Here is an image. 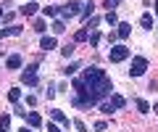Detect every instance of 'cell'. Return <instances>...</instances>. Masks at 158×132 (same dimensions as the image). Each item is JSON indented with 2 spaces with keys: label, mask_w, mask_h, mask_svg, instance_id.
<instances>
[{
  "label": "cell",
  "mask_w": 158,
  "mask_h": 132,
  "mask_svg": "<svg viewBox=\"0 0 158 132\" xmlns=\"http://www.w3.org/2000/svg\"><path fill=\"white\" fill-rule=\"evenodd\" d=\"M113 90L111 79L106 77V71L98 69V66H90L85 69V74L74 79V95H71V103L77 109H90V106L100 103L103 98H108Z\"/></svg>",
  "instance_id": "1"
},
{
  "label": "cell",
  "mask_w": 158,
  "mask_h": 132,
  "mask_svg": "<svg viewBox=\"0 0 158 132\" xmlns=\"http://www.w3.org/2000/svg\"><path fill=\"white\" fill-rule=\"evenodd\" d=\"M129 48L127 45H113L111 50H108V61L111 63H121V61H127V58H129Z\"/></svg>",
  "instance_id": "2"
},
{
  "label": "cell",
  "mask_w": 158,
  "mask_h": 132,
  "mask_svg": "<svg viewBox=\"0 0 158 132\" xmlns=\"http://www.w3.org/2000/svg\"><path fill=\"white\" fill-rule=\"evenodd\" d=\"M145 71H148V58H145V56H135V58H132L129 74H132V77H142Z\"/></svg>",
  "instance_id": "3"
},
{
  "label": "cell",
  "mask_w": 158,
  "mask_h": 132,
  "mask_svg": "<svg viewBox=\"0 0 158 132\" xmlns=\"http://www.w3.org/2000/svg\"><path fill=\"white\" fill-rule=\"evenodd\" d=\"M37 69H40V66H37V63H34V66H29V69H27V71H24V74H21V82H24V85H27V87H37V85H40Z\"/></svg>",
  "instance_id": "4"
},
{
  "label": "cell",
  "mask_w": 158,
  "mask_h": 132,
  "mask_svg": "<svg viewBox=\"0 0 158 132\" xmlns=\"http://www.w3.org/2000/svg\"><path fill=\"white\" fill-rule=\"evenodd\" d=\"M108 103L113 106V111H118V109H124V106H127V98L118 95V92H111V95H108Z\"/></svg>",
  "instance_id": "5"
},
{
  "label": "cell",
  "mask_w": 158,
  "mask_h": 132,
  "mask_svg": "<svg viewBox=\"0 0 158 132\" xmlns=\"http://www.w3.org/2000/svg\"><path fill=\"white\" fill-rule=\"evenodd\" d=\"M50 116H53V119L58 121V124H63V127H66V130H69V127H71V121H69V116L63 114L61 109H53V111H50Z\"/></svg>",
  "instance_id": "6"
},
{
  "label": "cell",
  "mask_w": 158,
  "mask_h": 132,
  "mask_svg": "<svg viewBox=\"0 0 158 132\" xmlns=\"http://www.w3.org/2000/svg\"><path fill=\"white\" fill-rule=\"evenodd\" d=\"M19 13H24V16H34V13H37V3H34V0L24 3V6L19 8Z\"/></svg>",
  "instance_id": "7"
},
{
  "label": "cell",
  "mask_w": 158,
  "mask_h": 132,
  "mask_svg": "<svg viewBox=\"0 0 158 132\" xmlns=\"http://www.w3.org/2000/svg\"><path fill=\"white\" fill-rule=\"evenodd\" d=\"M82 6H85V3H79V0H69V6H63L69 11V16H77L79 11H82Z\"/></svg>",
  "instance_id": "8"
},
{
  "label": "cell",
  "mask_w": 158,
  "mask_h": 132,
  "mask_svg": "<svg viewBox=\"0 0 158 132\" xmlns=\"http://www.w3.org/2000/svg\"><path fill=\"white\" fill-rule=\"evenodd\" d=\"M116 37H121V40H127V37H129V32H132V27H129V24H127V21H121V24H116Z\"/></svg>",
  "instance_id": "9"
},
{
  "label": "cell",
  "mask_w": 158,
  "mask_h": 132,
  "mask_svg": "<svg viewBox=\"0 0 158 132\" xmlns=\"http://www.w3.org/2000/svg\"><path fill=\"white\" fill-rule=\"evenodd\" d=\"M27 121H29V127H40L42 124V116L37 111H27Z\"/></svg>",
  "instance_id": "10"
},
{
  "label": "cell",
  "mask_w": 158,
  "mask_h": 132,
  "mask_svg": "<svg viewBox=\"0 0 158 132\" xmlns=\"http://www.w3.org/2000/svg\"><path fill=\"white\" fill-rule=\"evenodd\" d=\"M6 66H8V69H21V56H19V53H13V56L6 61Z\"/></svg>",
  "instance_id": "11"
},
{
  "label": "cell",
  "mask_w": 158,
  "mask_h": 132,
  "mask_svg": "<svg viewBox=\"0 0 158 132\" xmlns=\"http://www.w3.org/2000/svg\"><path fill=\"white\" fill-rule=\"evenodd\" d=\"M40 48H42V50H53V48H56V37H42V40H40Z\"/></svg>",
  "instance_id": "12"
},
{
  "label": "cell",
  "mask_w": 158,
  "mask_h": 132,
  "mask_svg": "<svg viewBox=\"0 0 158 132\" xmlns=\"http://www.w3.org/2000/svg\"><path fill=\"white\" fill-rule=\"evenodd\" d=\"M85 40H90V29H79V32H77V35H74V42H85Z\"/></svg>",
  "instance_id": "13"
},
{
  "label": "cell",
  "mask_w": 158,
  "mask_h": 132,
  "mask_svg": "<svg viewBox=\"0 0 158 132\" xmlns=\"http://www.w3.org/2000/svg\"><path fill=\"white\" fill-rule=\"evenodd\" d=\"M63 32H66V21L56 19V21H53V35H63Z\"/></svg>",
  "instance_id": "14"
},
{
  "label": "cell",
  "mask_w": 158,
  "mask_h": 132,
  "mask_svg": "<svg viewBox=\"0 0 158 132\" xmlns=\"http://www.w3.org/2000/svg\"><path fill=\"white\" fill-rule=\"evenodd\" d=\"M140 27H142V29H153V16H150V13H142Z\"/></svg>",
  "instance_id": "15"
},
{
  "label": "cell",
  "mask_w": 158,
  "mask_h": 132,
  "mask_svg": "<svg viewBox=\"0 0 158 132\" xmlns=\"http://www.w3.org/2000/svg\"><path fill=\"white\" fill-rule=\"evenodd\" d=\"M8 100H11V103H19V100H21V90H19V87L8 90Z\"/></svg>",
  "instance_id": "16"
},
{
  "label": "cell",
  "mask_w": 158,
  "mask_h": 132,
  "mask_svg": "<svg viewBox=\"0 0 158 132\" xmlns=\"http://www.w3.org/2000/svg\"><path fill=\"white\" fill-rule=\"evenodd\" d=\"M118 3H121V0H103V8H106V11H116Z\"/></svg>",
  "instance_id": "17"
},
{
  "label": "cell",
  "mask_w": 158,
  "mask_h": 132,
  "mask_svg": "<svg viewBox=\"0 0 158 132\" xmlns=\"http://www.w3.org/2000/svg\"><path fill=\"white\" fill-rule=\"evenodd\" d=\"M8 127H11V119H8V114L0 116V132H8Z\"/></svg>",
  "instance_id": "18"
},
{
  "label": "cell",
  "mask_w": 158,
  "mask_h": 132,
  "mask_svg": "<svg viewBox=\"0 0 158 132\" xmlns=\"http://www.w3.org/2000/svg\"><path fill=\"white\" fill-rule=\"evenodd\" d=\"M77 69H82L79 63H69L66 69H63V74H66V77H71V74H77Z\"/></svg>",
  "instance_id": "19"
},
{
  "label": "cell",
  "mask_w": 158,
  "mask_h": 132,
  "mask_svg": "<svg viewBox=\"0 0 158 132\" xmlns=\"http://www.w3.org/2000/svg\"><path fill=\"white\" fill-rule=\"evenodd\" d=\"M137 109H140V114H150V103L148 100H137Z\"/></svg>",
  "instance_id": "20"
},
{
  "label": "cell",
  "mask_w": 158,
  "mask_h": 132,
  "mask_svg": "<svg viewBox=\"0 0 158 132\" xmlns=\"http://www.w3.org/2000/svg\"><path fill=\"white\" fill-rule=\"evenodd\" d=\"M71 124L77 127V132H90V130H87V124H85V121H82V119H74Z\"/></svg>",
  "instance_id": "21"
},
{
  "label": "cell",
  "mask_w": 158,
  "mask_h": 132,
  "mask_svg": "<svg viewBox=\"0 0 158 132\" xmlns=\"http://www.w3.org/2000/svg\"><path fill=\"white\" fill-rule=\"evenodd\" d=\"M100 114H106V116H111V114H113V106L108 103V100H106V103H100Z\"/></svg>",
  "instance_id": "22"
},
{
  "label": "cell",
  "mask_w": 158,
  "mask_h": 132,
  "mask_svg": "<svg viewBox=\"0 0 158 132\" xmlns=\"http://www.w3.org/2000/svg\"><path fill=\"white\" fill-rule=\"evenodd\" d=\"M106 24H111V27H113V24H118V16H116L113 11H108V13H106Z\"/></svg>",
  "instance_id": "23"
},
{
  "label": "cell",
  "mask_w": 158,
  "mask_h": 132,
  "mask_svg": "<svg viewBox=\"0 0 158 132\" xmlns=\"http://www.w3.org/2000/svg\"><path fill=\"white\" fill-rule=\"evenodd\" d=\"M45 29H48V24L42 21V19H37V21H34V32H40V35H42Z\"/></svg>",
  "instance_id": "24"
},
{
  "label": "cell",
  "mask_w": 158,
  "mask_h": 132,
  "mask_svg": "<svg viewBox=\"0 0 158 132\" xmlns=\"http://www.w3.org/2000/svg\"><path fill=\"white\" fill-rule=\"evenodd\" d=\"M61 53H63L66 58H69V56H74V42H69V45H63V48H61Z\"/></svg>",
  "instance_id": "25"
},
{
  "label": "cell",
  "mask_w": 158,
  "mask_h": 132,
  "mask_svg": "<svg viewBox=\"0 0 158 132\" xmlns=\"http://www.w3.org/2000/svg\"><path fill=\"white\" fill-rule=\"evenodd\" d=\"M98 42H100V32L92 29V32H90V45H98Z\"/></svg>",
  "instance_id": "26"
},
{
  "label": "cell",
  "mask_w": 158,
  "mask_h": 132,
  "mask_svg": "<svg viewBox=\"0 0 158 132\" xmlns=\"http://www.w3.org/2000/svg\"><path fill=\"white\" fill-rule=\"evenodd\" d=\"M13 114H19V116H27V109H24V106H19V103H13Z\"/></svg>",
  "instance_id": "27"
},
{
  "label": "cell",
  "mask_w": 158,
  "mask_h": 132,
  "mask_svg": "<svg viewBox=\"0 0 158 132\" xmlns=\"http://www.w3.org/2000/svg\"><path fill=\"white\" fill-rule=\"evenodd\" d=\"M90 13H92V3H87V6L82 8V19H90Z\"/></svg>",
  "instance_id": "28"
},
{
  "label": "cell",
  "mask_w": 158,
  "mask_h": 132,
  "mask_svg": "<svg viewBox=\"0 0 158 132\" xmlns=\"http://www.w3.org/2000/svg\"><path fill=\"white\" fill-rule=\"evenodd\" d=\"M42 13H45V16H56L58 8H56V6H45V11H42Z\"/></svg>",
  "instance_id": "29"
},
{
  "label": "cell",
  "mask_w": 158,
  "mask_h": 132,
  "mask_svg": "<svg viewBox=\"0 0 158 132\" xmlns=\"http://www.w3.org/2000/svg\"><path fill=\"white\" fill-rule=\"evenodd\" d=\"M106 127H108L106 121H95V132H106Z\"/></svg>",
  "instance_id": "30"
},
{
  "label": "cell",
  "mask_w": 158,
  "mask_h": 132,
  "mask_svg": "<svg viewBox=\"0 0 158 132\" xmlns=\"http://www.w3.org/2000/svg\"><path fill=\"white\" fill-rule=\"evenodd\" d=\"M8 29H11V35H13V37L21 35V27H16V24H13V27H8Z\"/></svg>",
  "instance_id": "31"
},
{
  "label": "cell",
  "mask_w": 158,
  "mask_h": 132,
  "mask_svg": "<svg viewBox=\"0 0 158 132\" xmlns=\"http://www.w3.org/2000/svg\"><path fill=\"white\" fill-rule=\"evenodd\" d=\"M48 132H61V127H58V124H53V121H50V124H48Z\"/></svg>",
  "instance_id": "32"
},
{
  "label": "cell",
  "mask_w": 158,
  "mask_h": 132,
  "mask_svg": "<svg viewBox=\"0 0 158 132\" xmlns=\"http://www.w3.org/2000/svg\"><path fill=\"white\" fill-rule=\"evenodd\" d=\"M19 132H34V130H29V127H21V130H19Z\"/></svg>",
  "instance_id": "33"
},
{
  "label": "cell",
  "mask_w": 158,
  "mask_h": 132,
  "mask_svg": "<svg viewBox=\"0 0 158 132\" xmlns=\"http://www.w3.org/2000/svg\"><path fill=\"white\" fill-rule=\"evenodd\" d=\"M153 11H156V13H158V0H156V3H153Z\"/></svg>",
  "instance_id": "34"
},
{
  "label": "cell",
  "mask_w": 158,
  "mask_h": 132,
  "mask_svg": "<svg viewBox=\"0 0 158 132\" xmlns=\"http://www.w3.org/2000/svg\"><path fill=\"white\" fill-rule=\"evenodd\" d=\"M153 114H158V103H156V106H153Z\"/></svg>",
  "instance_id": "35"
},
{
  "label": "cell",
  "mask_w": 158,
  "mask_h": 132,
  "mask_svg": "<svg viewBox=\"0 0 158 132\" xmlns=\"http://www.w3.org/2000/svg\"><path fill=\"white\" fill-rule=\"evenodd\" d=\"M0 16H3V6H0Z\"/></svg>",
  "instance_id": "36"
}]
</instances>
